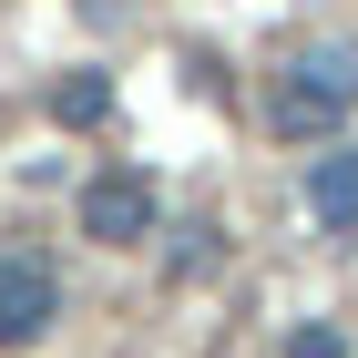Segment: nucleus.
I'll return each mask as SVG.
<instances>
[{
    "mask_svg": "<svg viewBox=\"0 0 358 358\" xmlns=\"http://www.w3.org/2000/svg\"><path fill=\"white\" fill-rule=\"evenodd\" d=\"M307 215L328 236H358V143H338V154L307 164Z\"/></svg>",
    "mask_w": 358,
    "mask_h": 358,
    "instance_id": "20e7f679",
    "label": "nucleus"
},
{
    "mask_svg": "<svg viewBox=\"0 0 358 358\" xmlns=\"http://www.w3.org/2000/svg\"><path fill=\"white\" fill-rule=\"evenodd\" d=\"M52 317H62V276L31 246H0V348H31Z\"/></svg>",
    "mask_w": 358,
    "mask_h": 358,
    "instance_id": "f03ea898",
    "label": "nucleus"
},
{
    "mask_svg": "<svg viewBox=\"0 0 358 358\" xmlns=\"http://www.w3.org/2000/svg\"><path fill=\"white\" fill-rule=\"evenodd\" d=\"M297 358H348V348H338L328 328H307V338H297Z\"/></svg>",
    "mask_w": 358,
    "mask_h": 358,
    "instance_id": "423d86ee",
    "label": "nucleus"
},
{
    "mask_svg": "<svg viewBox=\"0 0 358 358\" xmlns=\"http://www.w3.org/2000/svg\"><path fill=\"white\" fill-rule=\"evenodd\" d=\"M83 236L92 246H143V236H154V185H143V174H92L83 185Z\"/></svg>",
    "mask_w": 358,
    "mask_h": 358,
    "instance_id": "7ed1b4c3",
    "label": "nucleus"
},
{
    "mask_svg": "<svg viewBox=\"0 0 358 358\" xmlns=\"http://www.w3.org/2000/svg\"><path fill=\"white\" fill-rule=\"evenodd\" d=\"M103 113H113V83H103V72L52 83V123H72V134H83V123H103Z\"/></svg>",
    "mask_w": 358,
    "mask_h": 358,
    "instance_id": "39448f33",
    "label": "nucleus"
},
{
    "mask_svg": "<svg viewBox=\"0 0 358 358\" xmlns=\"http://www.w3.org/2000/svg\"><path fill=\"white\" fill-rule=\"evenodd\" d=\"M358 113V41H317V52H297L287 72H276V92H266V123L287 143H307V134H338Z\"/></svg>",
    "mask_w": 358,
    "mask_h": 358,
    "instance_id": "f257e3e1",
    "label": "nucleus"
}]
</instances>
